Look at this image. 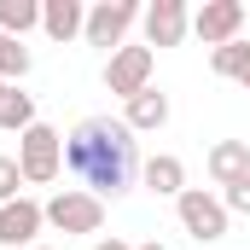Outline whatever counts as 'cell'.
I'll use <instances>...</instances> for the list:
<instances>
[{"instance_id":"7402d4cb","label":"cell","mask_w":250,"mask_h":250,"mask_svg":"<svg viewBox=\"0 0 250 250\" xmlns=\"http://www.w3.org/2000/svg\"><path fill=\"white\" fill-rule=\"evenodd\" d=\"M0 99H6V82H0Z\"/></svg>"},{"instance_id":"603a6c76","label":"cell","mask_w":250,"mask_h":250,"mask_svg":"<svg viewBox=\"0 0 250 250\" xmlns=\"http://www.w3.org/2000/svg\"><path fill=\"white\" fill-rule=\"evenodd\" d=\"M35 250H53V245H35Z\"/></svg>"},{"instance_id":"d6986e66","label":"cell","mask_w":250,"mask_h":250,"mask_svg":"<svg viewBox=\"0 0 250 250\" xmlns=\"http://www.w3.org/2000/svg\"><path fill=\"white\" fill-rule=\"evenodd\" d=\"M221 204H227V215H233V209H239V215H250V181L227 187V192H221Z\"/></svg>"},{"instance_id":"277c9868","label":"cell","mask_w":250,"mask_h":250,"mask_svg":"<svg viewBox=\"0 0 250 250\" xmlns=\"http://www.w3.org/2000/svg\"><path fill=\"white\" fill-rule=\"evenodd\" d=\"M175 215H181V227H187L198 245H215V239H227V204L215 198V192L204 187H187L175 198Z\"/></svg>"},{"instance_id":"30bf717a","label":"cell","mask_w":250,"mask_h":250,"mask_svg":"<svg viewBox=\"0 0 250 250\" xmlns=\"http://www.w3.org/2000/svg\"><path fill=\"white\" fill-rule=\"evenodd\" d=\"M209 175H215V187L250 181V140H215L209 146Z\"/></svg>"},{"instance_id":"9a60e30c","label":"cell","mask_w":250,"mask_h":250,"mask_svg":"<svg viewBox=\"0 0 250 250\" xmlns=\"http://www.w3.org/2000/svg\"><path fill=\"white\" fill-rule=\"evenodd\" d=\"M29 29H41V0H0V35L23 41Z\"/></svg>"},{"instance_id":"e0dca14e","label":"cell","mask_w":250,"mask_h":250,"mask_svg":"<svg viewBox=\"0 0 250 250\" xmlns=\"http://www.w3.org/2000/svg\"><path fill=\"white\" fill-rule=\"evenodd\" d=\"M29 47H23V41H12V35H0V82H6V87H18V82H23V76H29Z\"/></svg>"},{"instance_id":"9c48e42d","label":"cell","mask_w":250,"mask_h":250,"mask_svg":"<svg viewBox=\"0 0 250 250\" xmlns=\"http://www.w3.org/2000/svg\"><path fill=\"white\" fill-rule=\"evenodd\" d=\"M140 23H146V47H181L192 29V12L187 0H151Z\"/></svg>"},{"instance_id":"ac0fdd59","label":"cell","mask_w":250,"mask_h":250,"mask_svg":"<svg viewBox=\"0 0 250 250\" xmlns=\"http://www.w3.org/2000/svg\"><path fill=\"white\" fill-rule=\"evenodd\" d=\"M23 169H18V157H0V204H12V198H23Z\"/></svg>"},{"instance_id":"6da1fadb","label":"cell","mask_w":250,"mask_h":250,"mask_svg":"<svg viewBox=\"0 0 250 250\" xmlns=\"http://www.w3.org/2000/svg\"><path fill=\"white\" fill-rule=\"evenodd\" d=\"M64 169L93 198H117L140 175V140L123 117H82L64 134Z\"/></svg>"},{"instance_id":"4fadbf2b","label":"cell","mask_w":250,"mask_h":250,"mask_svg":"<svg viewBox=\"0 0 250 250\" xmlns=\"http://www.w3.org/2000/svg\"><path fill=\"white\" fill-rule=\"evenodd\" d=\"M123 123L134 128V134H157V128L169 123V93H157V87H146V93H134L123 111Z\"/></svg>"},{"instance_id":"ffe728a7","label":"cell","mask_w":250,"mask_h":250,"mask_svg":"<svg viewBox=\"0 0 250 250\" xmlns=\"http://www.w3.org/2000/svg\"><path fill=\"white\" fill-rule=\"evenodd\" d=\"M93 250H134V245H123V239H99Z\"/></svg>"},{"instance_id":"5b68a950","label":"cell","mask_w":250,"mask_h":250,"mask_svg":"<svg viewBox=\"0 0 250 250\" xmlns=\"http://www.w3.org/2000/svg\"><path fill=\"white\" fill-rule=\"evenodd\" d=\"M146 18V6H134V0H99V6H87V29H82V41L87 47H123V35Z\"/></svg>"},{"instance_id":"44dd1931","label":"cell","mask_w":250,"mask_h":250,"mask_svg":"<svg viewBox=\"0 0 250 250\" xmlns=\"http://www.w3.org/2000/svg\"><path fill=\"white\" fill-rule=\"evenodd\" d=\"M134 250H169V245H157V239H146V245H134Z\"/></svg>"},{"instance_id":"8fae6325","label":"cell","mask_w":250,"mask_h":250,"mask_svg":"<svg viewBox=\"0 0 250 250\" xmlns=\"http://www.w3.org/2000/svg\"><path fill=\"white\" fill-rule=\"evenodd\" d=\"M41 29H47V41H76L82 29H87V6L82 0H41Z\"/></svg>"},{"instance_id":"ba28073f","label":"cell","mask_w":250,"mask_h":250,"mask_svg":"<svg viewBox=\"0 0 250 250\" xmlns=\"http://www.w3.org/2000/svg\"><path fill=\"white\" fill-rule=\"evenodd\" d=\"M47 227V209L35 198H12L0 204V250H35V233Z\"/></svg>"},{"instance_id":"3957f363","label":"cell","mask_w":250,"mask_h":250,"mask_svg":"<svg viewBox=\"0 0 250 250\" xmlns=\"http://www.w3.org/2000/svg\"><path fill=\"white\" fill-rule=\"evenodd\" d=\"M41 209H47V227H59L64 239H82V233H99L105 227V198H93V192H82V187H59Z\"/></svg>"},{"instance_id":"5bb4252c","label":"cell","mask_w":250,"mask_h":250,"mask_svg":"<svg viewBox=\"0 0 250 250\" xmlns=\"http://www.w3.org/2000/svg\"><path fill=\"white\" fill-rule=\"evenodd\" d=\"M209 70L227 76V82H239V87L250 93V41H227V47H215V53H209Z\"/></svg>"},{"instance_id":"8992f818","label":"cell","mask_w":250,"mask_h":250,"mask_svg":"<svg viewBox=\"0 0 250 250\" xmlns=\"http://www.w3.org/2000/svg\"><path fill=\"white\" fill-rule=\"evenodd\" d=\"M151 70H157V53H151V47H117L111 64H105V87L128 105L134 93H146V87H151Z\"/></svg>"},{"instance_id":"7c38bea8","label":"cell","mask_w":250,"mask_h":250,"mask_svg":"<svg viewBox=\"0 0 250 250\" xmlns=\"http://www.w3.org/2000/svg\"><path fill=\"white\" fill-rule=\"evenodd\" d=\"M140 175H146V187L157 192V198H181V192H187V163H181L175 151L146 157V163H140Z\"/></svg>"},{"instance_id":"2e32d148","label":"cell","mask_w":250,"mask_h":250,"mask_svg":"<svg viewBox=\"0 0 250 250\" xmlns=\"http://www.w3.org/2000/svg\"><path fill=\"white\" fill-rule=\"evenodd\" d=\"M0 128H6V134H29V128H35V99H29L23 87H6V99H0Z\"/></svg>"},{"instance_id":"52a82bcc","label":"cell","mask_w":250,"mask_h":250,"mask_svg":"<svg viewBox=\"0 0 250 250\" xmlns=\"http://www.w3.org/2000/svg\"><path fill=\"white\" fill-rule=\"evenodd\" d=\"M245 0H204L198 12H192V35L215 53V47H227V41H239V29H245Z\"/></svg>"},{"instance_id":"7a4b0ae2","label":"cell","mask_w":250,"mask_h":250,"mask_svg":"<svg viewBox=\"0 0 250 250\" xmlns=\"http://www.w3.org/2000/svg\"><path fill=\"white\" fill-rule=\"evenodd\" d=\"M18 169H23V187H53L59 169H64V134L47 123L18 134Z\"/></svg>"}]
</instances>
